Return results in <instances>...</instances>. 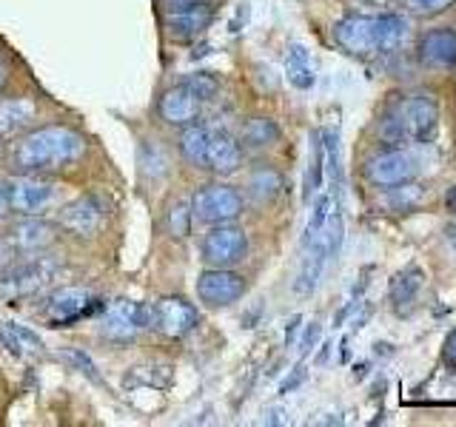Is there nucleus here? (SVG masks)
Returning <instances> with one entry per match:
<instances>
[{
    "label": "nucleus",
    "mask_w": 456,
    "mask_h": 427,
    "mask_svg": "<svg viewBox=\"0 0 456 427\" xmlns=\"http://www.w3.org/2000/svg\"><path fill=\"white\" fill-rule=\"evenodd\" d=\"M211 132L206 125H185V132L180 137V154L185 157V163L206 168V151H208Z\"/></svg>",
    "instance_id": "a878e982"
},
{
    "label": "nucleus",
    "mask_w": 456,
    "mask_h": 427,
    "mask_svg": "<svg viewBox=\"0 0 456 427\" xmlns=\"http://www.w3.org/2000/svg\"><path fill=\"white\" fill-rule=\"evenodd\" d=\"M334 205H337V199H334V194H331V191H320V194H314V205H311V217H308V225H305L303 246L320 234V228L325 225L328 214H331V208H334Z\"/></svg>",
    "instance_id": "cd10ccee"
},
{
    "label": "nucleus",
    "mask_w": 456,
    "mask_h": 427,
    "mask_svg": "<svg viewBox=\"0 0 456 427\" xmlns=\"http://www.w3.org/2000/svg\"><path fill=\"white\" fill-rule=\"evenodd\" d=\"M248 254V237L242 228L223 222L214 225L211 231L200 242V260L208 268H234L246 260Z\"/></svg>",
    "instance_id": "20e7f679"
},
{
    "label": "nucleus",
    "mask_w": 456,
    "mask_h": 427,
    "mask_svg": "<svg viewBox=\"0 0 456 427\" xmlns=\"http://www.w3.org/2000/svg\"><path fill=\"white\" fill-rule=\"evenodd\" d=\"M334 40L342 52L351 57H370L377 54V18L370 14H346L334 23Z\"/></svg>",
    "instance_id": "9b49d317"
},
{
    "label": "nucleus",
    "mask_w": 456,
    "mask_h": 427,
    "mask_svg": "<svg viewBox=\"0 0 456 427\" xmlns=\"http://www.w3.org/2000/svg\"><path fill=\"white\" fill-rule=\"evenodd\" d=\"M63 359L77 370V374H83L89 382H94V384H103V376L97 374V365H94V359L86 350H80V348H66L63 350Z\"/></svg>",
    "instance_id": "7c9ffc66"
},
{
    "label": "nucleus",
    "mask_w": 456,
    "mask_h": 427,
    "mask_svg": "<svg viewBox=\"0 0 456 427\" xmlns=\"http://www.w3.org/2000/svg\"><path fill=\"white\" fill-rule=\"evenodd\" d=\"M103 220H106V208L94 194L71 199V203H66L61 214H57V225L66 228V231L75 237H94L100 228H103Z\"/></svg>",
    "instance_id": "4468645a"
},
{
    "label": "nucleus",
    "mask_w": 456,
    "mask_h": 427,
    "mask_svg": "<svg viewBox=\"0 0 456 427\" xmlns=\"http://www.w3.org/2000/svg\"><path fill=\"white\" fill-rule=\"evenodd\" d=\"M325 182V149H322V134L311 132V157H308V174H305V199L322 191Z\"/></svg>",
    "instance_id": "bb28decb"
},
{
    "label": "nucleus",
    "mask_w": 456,
    "mask_h": 427,
    "mask_svg": "<svg viewBox=\"0 0 456 427\" xmlns=\"http://www.w3.org/2000/svg\"><path fill=\"white\" fill-rule=\"evenodd\" d=\"M411 40V23L405 14L385 12L377 18V49L385 54H396L408 46Z\"/></svg>",
    "instance_id": "4be33fe9"
},
{
    "label": "nucleus",
    "mask_w": 456,
    "mask_h": 427,
    "mask_svg": "<svg viewBox=\"0 0 456 427\" xmlns=\"http://www.w3.org/2000/svg\"><path fill=\"white\" fill-rule=\"evenodd\" d=\"M280 140V125L271 117H248L240 132V142L246 149H268Z\"/></svg>",
    "instance_id": "393cba45"
},
{
    "label": "nucleus",
    "mask_w": 456,
    "mask_h": 427,
    "mask_svg": "<svg viewBox=\"0 0 456 427\" xmlns=\"http://www.w3.org/2000/svg\"><path fill=\"white\" fill-rule=\"evenodd\" d=\"M445 205H448V211H456V185L448 191V199H445Z\"/></svg>",
    "instance_id": "79ce46f5"
},
{
    "label": "nucleus",
    "mask_w": 456,
    "mask_h": 427,
    "mask_svg": "<svg viewBox=\"0 0 456 427\" xmlns=\"http://www.w3.org/2000/svg\"><path fill=\"white\" fill-rule=\"evenodd\" d=\"M248 194H251V199L254 203H274V199L282 194V189H285V180H282V174L277 168H271V165H263V168H256V171H251V177H248Z\"/></svg>",
    "instance_id": "5701e85b"
},
{
    "label": "nucleus",
    "mask_w": 456,
    "mask_h": 427,
    "mask_svg": "<svg viewBox=\"0 0 456 427\" xmlns=\"http://www.w3.org/2000/svg\"><path fill=\"white\" fill-rule=\"evenodd\" d=\"M417 174V157L403 149H382L379 154L368 157L365 180L377 189H394V185L411 182Z\"/></svg>",
    "instance_id": "6e6552de"
},
{
    "label": "nucleus",
    "mask_w": 456,
    "mask_h": 427,
    "mask_svg": "<svg viewBox=\"0 0 456 427\" xmlns=\"http://www.w3.org/2000/svg\"><path fill=\"white\" fill-rule=\"evenodd\" d=\"M191 222H194V211H191V203H185V199H180V203H175L168 208V231L171 237H189L191 234Z\"/></svg>",
    "instance_id": "c756f323"
},
{
    "label": "nucleus",
    "mask_w": 456,
    "mask_h": 427,
    "mask_svg": "<svg viewBox=\"0 0 456 427\" xmlns=\"http://www.w3.org/2000/svg\"><path fill=\"white\" fill-rule=\"evenodd\" d=\"M86 154V140L69 125H43L28 132L12 151V163L23 174L61 171Z\"/></svg>",
    "instance_id": "f257e3e1"
},
{
    "label": "nucleus",
    "mask_w": 456,
    "mask_h": 427,
    "mask_svg": "<svg viewBox=\"0 0 456 427\" xmlns=\"http://www.w3.org/2000/svg\"><path fill=\"white\" fill-rule=\"evenodd\" d=\"M57 270H61V265H57L52 256H28L26 262L9 265L4 274H0V296H6V299L35 296L57 277Z\"/></svg>",
    "instance_id": "7ed1b4c3"
},
{
    "label": "nucleus",
    "mask_w": 456,
    "mask_h": 427,
    "mask_svg": "<svg viewBox=\"0 0 456 427\" xmlns=\"http://www.w3.org/2000/svg\"><path fill=\"white\" fill-rule=\"evenodd\" d=\"M299 322H303V317H291L289 327H285V348H291L294 345V336L299 331Z\"/></svg>",
    "instance_id": "58836bf2"
},
{
    "label": "nucleus",
    "mask_w": 456,
    "mask_h": 427,
    "mask_svg": "<svg viewBox=\"0 0 456 427\" xmlns=\"http://www.w3.org/2000/svg\"><path fill=\"white\" fill-rule=\"evenodd\" d=\"M422 285H425V274L417 265H408V268L399 270V274H394V279L388 285V296H391L394 310L396 313H408L413 305H417Z\"/></svg>",
    "instance_id": "aec40b11"
},
{
    "label": "nucleus",
    "mask_w": 456,
    "mask_h": 427,
    "mask_svg": "<svg viewBox=\"0 0 456 427\" xmlns=\"http://www.w3.org/2000/svg\"><path fill=\"white\" fill-rule=\"evenodd\" d=\"M388 194H385V205H391L394 211H411L417 208L422 203V189L419 185H394V189H385Z\"/></svg>",
    "instance_id": "c85d7f7f"
},
{
    "label": "nucleus",
    "mask_w": 456,
    "mask_h": 427,
    "mask_svg": "<svg viewBox=\"0 0 456 427\" xmlns=\"http://www.w3.org/2000/svg\"><path fill=\"white\" fill-rule=\"evenodd\" d=\"M189 89L200 97V100H211L214 94H217V89H220V83L214 80L208 71H197V75H191L189 80H183Z\"/></svg>",
    "instance_id": "473e14b6"
},
{
    "label": "nucleus",
    "mask_w": 456,
    "mask_h": 427,
    "mask_svg": "<svg viewBox=\"0 0 456 427\" xmlns=\"http://www.w3.org/2000/svg\"><path fill=\"white\" fill-rule=\"evenodd\" d=\"M0 339H4L6 350L14 356V359H20V356H23V345H20V339L9 331V325H6V327H0Z\"/></svg>",
    "instance_id": "e433bc0d"
},
{
    "label": "nucleus",
    "mask_w": 456,
    "mask_h": 427,
    "mask_svg": "<svg viewBox=\"0 0 456 427\" xmlns=\"http://www.w3.org/2000/svg\"><path fill=\"white\" fill-rule=\"evenodd\" d=\"M439 128V106L431 94L408 92L399 94L385 109L377 123V134L385 146H403V142H431Z\"/></svg>",
    "instance_id": "f03ea898"
},
{
    "label": "nucleus",
    "mask_w": 456,
    "mask_h": 427,
    "mask_svg": "<svg viewBox=\"0 0 456 427\" xmlns=\"http://www.w3.org/2000/svg\"><path fill=\"white\" fill-rule=\"evenodd\" d=\"M328 353H331V342H325L322 350L317 353V365H325L328 362Z\"/></svg>",
    "instance_id": "a19ab883"
},
{
    "label": "nucleus",
    "mask_w": 456,
    "mask_h": 427,
    "mask_svg": "<svg viewBox=\"0 0 456 427\" xmlns=\"http://www.w3.org/2000/svg\"><path fill=\"white\" fill-rule=\"evenodd\" d=\"M242 194L237 189L225 182H211L203 185L194 199H191V211L200 222H208V225H223V222H234L240 214H242Z\"/></svg>",
    "instance_id": "39448f33"
},
{
    "label": "nucleus",
    "mask_w": 456,
    "mask_h": 427,
    "mask_svg": "<svg viewBox=\"0 0 456 427\" xmlns=\"http://www.w3.org/2000/svg\"><path fill=\"white\" fill-rule=\"evenodd\" d=\"M37 120V106L26 97L0 100V137H18Z\"/></svg>",
    "instance_id": "6ab92c4d"
},
{
    "label": "nucleus",
    "mask_w": 456,
    "mask_h": 427,
    "mask_svg": "<svg viewBox=\"0 0 456 427\" xmlns=\"http://www.w3.org/2000/svg\"><path fill=\"white\" fill-rule=\"evenodd\" d=\"M417 60L425 68H453L456 66V32L448 26L428 28L417 43Z\"/></svg>",
    "instance_id": "2eb2a0df"
},
{
    "label": "nucleus",
    "mask_w": 456,
    "mask_h": 427,
    "mask_svg": "<svg viewBox=\"0 0 456 427\" xmlns=\"http://www.w3.org/2000/svg\"><path fill=\"white\" fill-rule=\"evenodd\" d=\"M54 239H57V225L40 220V217L20 220L18 225H12V231H9V246L23 254L46 251L49 246H54Z\"/></svg>",
    "instance_id": "f3484780"
},
{
    "label": "nucleus",
    "mask_w": 456,
    "mask_h": 427,
    "mask_svg": "<svg viewBox=\"0 0 456 427\" xmlns=\"http://www.w3.org/2000/svg\"><path fill=\"white\" fill-rule=\"evenodd\" d=\"M456 0H405V6L411 14H417V18H434V14H442L448 12Z\"/></svg>",
    "instance_id": "2f4dec72"
},
{
    "label": "nucleus",
    "mask_w": 456,
    "mask_h": 427,
    "mask_svg": "<svg viewBox=\"0 0 456 427\" xmlns=\"http://www.w3.org/2000/svg\"><path fill=\"white\" fill-rule=\"evenodd\" d=\"M242 165V146L232 134H211L206 151V168L214 174H234Z\"/></svg>",
    "instance_id": "412c9836"
},
{
    "label": "nucleus",
    "mask_w": 456,
    "mask_h": 427,
    "mask_svg": "<svg viewBox=\"0 0 456 427\" xmlns=\"http://www.w3.org/2000/svg\"><path fill=\"white\" fill-rule=\"evenodd\" d=\"M365 4H385V0H365Z\"/></svg>",
    "instance_id": "a18cd8bd"
},
{
    "label": "nucleus",
    "mask_w": 456,
    "mask_h": 427,
    "mask_svg": "<svg viewBox=\"0 0 456 427\" xmlns=\"http://www.w3.org/2000/svg\"><path fill=\"white\" fill-rule=\"evenodd\" d=\"M97 302L100 299L86 288H61L46 299L43 317H46L52 327H66L71 322L89 317L92 310H97Z\"/></svg>",
    "instance_id": "f8f14e48"
},
{
    "label": "nucleus",
    "mask_w": 456,
    "mask_h": 427,
    "mask_svg": "<svg viewBox=\"0 0 456 427\" xmlns=\"http://www.w3.org/2000/svg\"><path fill=\"white\" fill-rule=\"evenodd\" d=\"M285 77H289V83L299 92H308L314 80H317L314 66H311V54L305 46H299V43H294L289 54H285Z\"/></svg>",
    "instance_id": "b1692460"
},
{
    "label": "nucleus",
    "mask_w": 456,
    "mask_h": 427,
    "mask_svg": "<svg viewBox=\"0 0 456 427\" xmlns=\"http://www.w3.org/2000/svg\"><path fill=\"white\" fill-rule=\"evenodd\" d=\"M151 327V313L146 302H134V299H114L106 308L103 319H100V334L114 342H128L140 331Z\"/></svg>",
    "instance_id": "423d86ee"
},
{
    "label": "nucleus",
    "mask_w": 456,
    "mask_h": 427,
    "mask_svg": "<svg viewBox=\"0 0 456 427\" xmlns=\"http://www.w3.org/2000/svg\"><path fill=\"white\" fill-rule=\"evenodd\" d=\"M180 4H189V0H166V6H168V9H175V6H180Z\"/></svg>",
    "instance_id": "c03bdc74"
},
{
    "label": "nucleus",
    "mask_w": 456,
    "mask_h": 427,
    "mask_svg": "<svg viewBox=\"0 0 456 427\" xmlns=\"http://www.w3.org/2000/svg\"><path fill=\"white\" fill-rule=\"evenodd\" d=\"M6 199H9V208L18 211V214H26V217H37L46 208H52L57 203V189L54 182L49 180H40V177H14L12 182H6Z\"/></svg>",
    "instance_id": "0eeeda50"
},
{
    "label": "nucleus",
    "mask_w": 456,
    "mask_h": 427,
    "mask_svg": "<svg viewBox=\"0 0 456 427\" xmlns=\"http://www.w3.org/2000/svg\"><path fill=\"white\" fill-rule=\"evenodd\" d=\"M9 75H12V68H9V60L4 57V52H0V92L6 89V83H9Z\"/></svg>",
    "instance_id": "ea45409f"
},
{
    "label": "nucleus",
    "mask_w": 456,
    "mask_h": 427,
    "mask_svg": "<svg viewBox=\"0 0 456 427\" xmlns=\"http://www.w3.org/2000/svg\"><path fill=\"white\" fill-rule=\"evenodd\" d=\"M317 339H320V322L305 325V334H303V339H299V356H303V359L314 350V345H317Z\"/></svg>",
    "instance_id": "f704fd0d"
},
{
    "label": "nucleus",
    "mask_w": 456,
    "mask_h": 427,
    "mask_svg": "<svg viewBox=\"0 0 456 427\" xmlns=\"http://www.w3.org/2000/svg\"><path fill=\"white\" fill-rule=\"evenodd\" d=\"M442 359H445V365H448L451 370H456V327L448 334L445 345H442Z\"/></svg>",
    "instance_id": "4c0bfd02"
},
{
    "label": "nucleus",
    "mask_w": 456,
    "mask_h": 427,
    "mask_svg": "<svg viewBox=\"0 0 456 427\" xmlns=\"http://www.w3.org/2000/svg\"><path fill=\"white\" fill-rule=\"evenodd\" d=\"M194 291L200 302H206L208 308H228L246 296V279L232 268H206L197 277Z\"/></svg>",
    "instance_id": "1a4fd4ad"
},
{
    "label": "nucleus",
    "mask_w": 456,
    "mask_h": 427,
    "mask_svg": "<svg viewBox=\"0 0 456 427\" xmlns=\"http://www.w3.org/2000/svg\"><path fill=\"white\" fill-rule=\"evenodd\" d=\"M305 254H303V262H299V270H297V279H294V294L299 296H311L317 291V285L325 274L328 262H331V256H328L325 246L320 239H311L305 242Z\"/></svg>",
    "instance_id": "a211bd4d"
},
{
    "label": "nucleus",
    "mask_w": 456,
    "mask_h": 427,
    "mask_svg": "<svg viewBox=\"0 0 456 427\" xmlns=\"http://www.w3.org/2000/svg\"><path fill=\"white\" fill-rule=\"evenodd\" d=\"M305 367L303 365H297L294 370H291V374H289V379H285L282 384H280V396H289V393H294L297 388H299V384H303L305 382Z\"/></svg>",
    "instance_id": "c9c22d12"
},
{
    "label": "nucleus",
    "mask_w": 456,
    "mask_h": 427,
    "mask_svg": "<svg viewBox=\"0 0 456 427\" xmlns=\"http://www.w3.org/2000/svg\"><path fill=\"white\" fill-rule=\"evenodd\" d=\"M6 325H9V331L20 339V345H23V348L35 350V353H43V342H40V336L32 331V327H26V325H20V322H6Z\"/></svg>",
    "instance_id": "72a5a7b5"
},
{
    "label": "nucleus",
    "mask_w": 456,
    "mask_h": 427,
    "mask_svg": "<svg viewBox=\"0 0 456 427\" xmlns=\"http://www.w3.org/2000/svg\"><path fill=\"white\" fill-rule=\"evenodd\" d=\"M214 23V6L208 0H189L166 14V32L175 40H197Z\"/></svg>",
    "instance_id": "ddd939ff"
},
{
    "label": "nucleus",
    "mask_w": 456,
    "mask_h": 427,
    "mask_svg": "<svg viewBox=\"0 0 456 427\" xmlns=\"http://www.w3.org/2000/svg\"><path fill=\"white\" fill-rule=\"evenodd\" d=\"M200 106H203V100H200L185 83H180V85H171L168 92H163L157 111H160L163 123L185 128L200 117Z\"/></svg>",
    "instance_id": "dca6fc26"
},
{
    "label": "nucleus",
    "mask_w": 456,
    "mask_h": 427,
    "mask_svg": "<svg viewBox=\"0 0 456 427\" xmlns=\"http://www.w3.org/2000/svg\"><path fill=\"white\" fill-rule=\"evenodd\" d=\"M151 313V327L160 331L168 339H183L189 336L194 327L200 325V313L197 308L183 296H163L157 302L149 305Z\"/></svg>",
    "instance_id": "9d476101"
},
{
    "label": "nucleus",
    "mask_w": 456,
    "mask_h": 427,
    "mask_svg": "<svg viewBox=\"0 0 456 427\" xmlns=\"http://www.w3.org/2000/svg\"><path fill=\"white\" fill-rule=\"evenodd\" d=\"M6 211H9V199H6V191L0 189V217H4Z\"/></svg>",
    "instance_id": "37998d69"
}]
</instances>
